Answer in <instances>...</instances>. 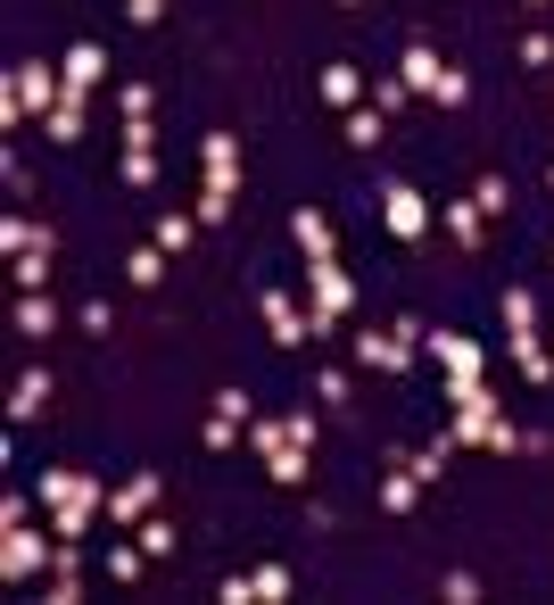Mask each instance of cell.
I'll use <instances>...</instances> for the list:
<instances>
[{
    "instance_id": "6da1fadb",
    "label": "cell",
    "mask_w": 554,
    "mask_h": 605,
    "mask_svg": "<svg viewBox=\"0 0 554 605\" xmlns=\"http://www.w3.org/2000/svg\"><path fill=\"white\" fill-rule=\"evenodd\" d=\"M42 506H50V530H58V539H83L92 523H108V481L50 465V473H42Z\"/></svg>"
},
{
    "instance_id": "7a4b0ae2",
    "label": "cell",
    "mask_w": 554,
    "mask_h": 605,
    "mask_svg": "<svg viewBox=\"0 0 554 605\" xmlns=\"http://www.w3.org/2000/svg\"><path fill=\"white\" fill-rule=\"evenodd\" d=\"M199 158H207V191H199V225H223V216H232V191H241V141H232V133H207L199 141Z\"/></svg>"
},
{
    "instance_id": "3957f363",
    "label": "cell",
    "mask_w": 554,
    "mask_h": 605,
    "mask_svg": "<svg viewBox=\"0 0 554 605\" xmlns=\"http://www.w3.org/2000/svg\"><path fill=\"white\" fill-rule=\"evenodd\" d=\"M397 76H406L423 100H439V109H463V100H472V76H463V67H439V50H430V42H406Z\"/></svg>"
},
{
    "instance_id": "277c9868",
    "label": "cell",
    "mask_w": 554,
    "mask_h": 605,
    "mask_svg": "<svg viewBox=\"0 0 554 605\" xmlns=\"http://www.w3.org/2000/svg\"><path fill=\"white\" fill-rule=\"evenodd\" d=\"M58 100H67V67H42V58H25L18 76H9V100H0V116H9V125H18L25 109H42V116H50Z\"/></svg>"
},
{
    "instance_id": "5b68a950",
    "label": "cell",
    "mask_w": 554,
    "mask_h": 605,
    "mask_svg": "<svg viewBox=\"0 0 554 605\" xmlns=\"http://www.w3.org/2000/svg\"><path fill=\"white\" fill-rule=\"evenodd\" d=\"M414 349H423V323L397 316L389 332H356V365H372V374H406Z\"/></svg>"
},
{
    "instance_id": "8992f818",
    "label": "cell",
    "mask_w": 554,
    "mask_h": 605,
    "mask_svg": "<svg viewBox=\"0 0 554 605\" xmlns=\"http://www.w3.org/2000/svg\"><path fill=\"white\" fill-rule=\"evenodd\" d=\"M42 564H58V530H50V539H42L34 523H9V530H0V572H9V581H34Z\"/></svg>"
},
{
    "instance_id": "52a82bcc",
    "label": "cell",
    "mask_w": 554,
    "mask_h": 605,
    "mask_svg": "<svg viewBox=\"0 0 554 605\" xmlns=\"http://www.w3.org/2000/svg\"><path fill=\"white\" fill-rule=\"evenodd\" d=\"M307 290H314V332H332L356 307V283L339 274V258H307Z\"/></svg>"
},
{
    "instance_id": "ba28073f",
    "label": "cell",
    "mask_w": 554,
    "mask_h": 605,
    "mask_svg": "<svg viewBox=\"0 0 554 605\" xmlns=\"http://www.w3.org/2000/svg\"><path fill=\"white\" fill-rule=\"evenodd\" d=\"M265 332H274V349H307V341H323V332H314V307H298L290 290H265Z\"/></svg>"
},
{
    "instance_id": "9c48e42d",
    "label": "cell",
    "mask_w": 554,
    "mask_h": 605,
    "mask_svg": "<svg viewBox=\"0 0 554 605\" xmlns=\"http://www.w3.org/2000/svg\"><path fill=\"white\" fill-rule=\"evenodd\" d=\"M381 225L397 232V241H423V232H430L423 191H414V183H389V191H381Z\"/></svg>"
},
{
    "instance_id": "30bf717a",
    "label": "cell",
    "mask_w": 554,
    "mask_h": 605,
    "mask_svg": "<svg viewBox=\"0 0 554 605\" xmlns=\"http://www.w3.org/2000/svg\"><path fill=\"white\" fill-rule=\"evenodd\" d=\"M149 498H158V473H132L125 490H108V530H132L149 514Z\"/></svg>"
},
{
    "instance_id": "8fae6325",
    "label": "cell",
    "mask_w": 554,
    "mask_h": 605,
    "mask_svg": "<svg viewBox=\"0 0 554 605\" xmlns=\"http://www.w3.org/2000/svg\"><path fill=\"white\" fill-rule=\"evenodd\" d=\"M423 349L447 365V374H481V349L463 341V332H423Z\"/></svg>"
},
{
    "instance_id": "7c38bea8",
    "label": "cell",
    "mask_w": 554,
    "mask_h": 605,
    "mask_svg": "<svg viewBox=\"0 0 554 605\" xmlns=\"http://www.w3.org/2000/svg\"><path fill=\"white\" fill-rule=\"evenodd\" d=\"M100 76H108L100 42H74V50H67V92H100Z\"/></svg>"
},
{
    "instance_id": "4fadbf2b",
    "label": "cell",
    "mask_w": 554,
    "mask_h": 605,
    "mask_svg": "<svg viewBox=\"0 0 554 605\" xmlns=\"http://www.w3.org/2000/svg\"><path fill=\"white\" fill-rule=\"evenodd\" d=\"M439 225L455 232L463 249H481V225H488V208H481V199H447V208H439Z\"/></svg>"
},
{
    "instance_id": "5bb4252c",
    "label": "cell",
    "mask_w": 554,
    "mask_h": 605,
    "mask_svg": "<svg viewBox=\"0 0 554 605\" xmlns=\"http://www.w3.org/2000/svg\"><path fill=\"white\" fill-rule=\"evenodd\" d=\"M290 241L307 249V258H332V216H323V208H298L290 216Z\"/></svg>"
},
{
    "instance_id": "9a60e30c",
    "label": "cell",
    "mask_w": 554,
    "mask_h": 605,
    "mask_svg": "<svg viewBox=\"0 0 554 605\" xmlns=\"http://www.w3.org/2000/svg\"><path fill=\"white\" fill-rule=\"evenodd\" d=\"M18 332H25V341H50V332H58L50 290H25V299H18Z\"/></svg>"
},
{
    "instance_id": "2e32d148",
    "label": "cell",
    "mask_w": 554,
    "mask_h": 605,
    "mask_svg": "<svg viewBox=\"0 0 554 605\" xmlns=\"http://www.w3.org/2000/svg\"><path fill=\"white\" fill-rule=\"evenodd\" d=\"M505 341H513V365H521L530 381H554V349L538 341V332H505Z\"/></svg>"
},
{
    "instance_id": "e0dca14e",
    "label": "cell",
    "mask_w": 554,
    "mask_h": 605,
    "mask_svg": "<svg viewBox=\"0 0 554 605\" xmlns=\"http://www.w3.org/2000/svg\"><path fill=\"white\" fill-rule=\"evenodd\" d=\"M50 407V374H18V398H9V423H34Z\"/></svg>"
},
{
    "instance_id": "ac0fdd59",
    "label": "cell",
    "mask_w": 554,
    "mask_h": 605,
    "mask_svg": "<svg viewBox=\"0 0 554 605\" xmlns=\"http://www.w3.org/2000/svg\"><path fill=\"white\" fill-rule=\"evenodd\" d=\"M414 498H423V473H414V465H397V473L381 481V514H414Z\"/></svg>"
},
{
    "instance_id": "d6986e66",
    "label": "cell",
    "mask_w": 554,
    "mask_h": 605,
    "mask_svg": "<svg viewBox=\"0 0 554 605\" xmlns=\"http://www.w3.org/2000/svg\"><path fill=\"white\" fill-rule=\"evenodd\" d=\"M339 133H348L356 150H381V141H389V109H348V125H339Z\"/></svg>"
},
{
    "instance_id": "ffe728a7",
    "label": "cell",
    "mask_w": 554,
    "mask_h": 605,
    "mask_svg": "<svg viewBox=\"0 0 554 605\" xmlns=\"http://www.w3.org/2000/svg\"><path fill=\"white\" fill-rule=\"evenodd\" d=\"M265 473H274L281 490H298V481H307V440H281V448L265 456Z\"/></svg>"
},
{
    "instance_id": "44dd1931",
    "label": "cell",
    "mask_w": 554,
    "mask_h": 605,
    "mask_svg": "<svg viewBox=\"0 0 554 605\" xmlns=\"http://www.w3.org/2000/svg\"><path fill=\"white\" fill-rule=\"evenodd\" d=\"M323 100H332V109H356V100H365V76H356V67H323Z\"/></svg>"
},
{
    "instance_id": "7402d4cb",
    "label": "cell",
    "mask_w": 554,
    "mask_h": 605,
    "mask_svg": "<svg viewBox=\"0 0 554 605\" xmlns=\"http://www.w3.org/2000/svg\"><path fill=\"white\" fill-rule=\"evenodd\" d=\"M83 100H92V92H67L50 109V141H83Z\"/></svg>"
},
{
    "instance_id": "603a6c76",
    "label": "cell",
    "mask_w": 554,
    "mask_h": 605,
    "mask_svg": "<svg viewBox=\"0 0 554 605\" xmlns=\"http://www.w3.org/2000/svg\"><path fill=\"white\" fill-rule=\"evenodd\" d=\"M191 232H199V216L166 208V216H158V232H149V241H158V249H166V258H174V249H191Z\"/></svg>"
},
{
    "instance_id": "cb8c5ba5",
    "label": "cell",
    "mask_w": 554,
    "mask_h": 605,
    "mask_svg": "<svg viewBox=\"0 0 554 605\" xmlns=\"http://www.w3.org/2000/svg\"><path fill=\"white\" fill-rule=\"evenodd\" d=\"M125 274H132V283H166V249H158V241H149V249H132V258H125Z\"/></svg>"
},
{
    "instance_id": "d4e9b609",
    "label": "cell",
    "mask_w": 554,
    "mask_h": 605,
    "mask_svg": "<svg viewBox=\"0 0 554 605\" xmlns=\"http://www.w3.org/2000/svg\"><path fill=\"white\" fill-rule=\"evenodd\" d=\"M505 323H513V332H538V299L521 283H505Z\"/></svg>"
},
{
    "instance_id": "484cf974",
    "label": "cell",
    "mask_w": 554,
    "mask_h": 605,
    "mask_svg": "<svg viewBox=\"0 0 554 605\" xmlns=\"http://www.w3.org/2000/svg\"><path fill=\"white\" fill-rule=\"evenodd\" d=\"M290 564H257V605H281V597H290Z\"/></svg>"
},
{
    "instance_id": "4316f807",
    "label": "cell",
    "mask_w": 554,
    "mask_h": 605,
    "mask_svg": "<svg viewBox=\"0 0 554 605\" xmlns=\"http://www.w3.org/2000/svg\"><path fill=\"white\" fill-rule=\"evenodd\" d=\"M414 100V83L397 76V67H389V76H372V109H406Z\"/></svg>"
},
{
    "instance_id": "83f0119b",
    "label": "cell",
    "mask_w": 554,
    "mask_h": 605,
    "mask_svg": "<svg viewBox=\"0 0 554 605\" xmlns=\"http://www.w3.org/2000/svg\"><path fill=\"white\" fill-rule=\"evenodd\" d=\"M50 258H58V249H25V258H18V290H42V283H50Z\"/></svg>"
},
{
    "instance_id": "f1b7e54d",
    "label": "cell",
    "mask_w": 554,
    "mask_h": 605,
    "mask_svg": "<svg viewBox=\"0 0 554 605\" xmlns=\"http://www.w3.org/2000/svg\"><path fill=\"white\" fill-rule=\"evenodd\" d=\"M141 564H149V548H141V539H132V548L116 539V548H108V572H116V581H141Z\"/></svg>"
},
{
    "instance_id": "f546056e",
    "label": "cell",
    "mask_w": 554,
    "mask_h": 605,
    "mask_svg": "<svg viewBox=\"0 0 554 605\" xmlns=\"http://www.w3.org/2000/svg\"><path fill=\"white\" fill-rule=\"evenodd\" d=\"M216 597H223V605H257V572H223Z\"/></svg>"
},
{
    "instance_id": "4dcf8cb0",
    "label": "cell",
    "mask_w": 554,
    "mask_h": 605,
    "mask_svg": "<svg viewBox=\"0 0 554 605\" xmlns=\"http://www.w3.org/2000/svg\"><path fill=\"white\" fill-rule=\"evenodd\" d=\"M472 199H481L488 216H505V199H513V183H505V174H481V183H472Z\"/></svg>"
},
{
    "instance_id": "1f68e13d",
    "label": "cell",
    "mask_w": 554,
    "mask_h": 605,
    "mask_svg": "<svg viewBox=\"0 0 554 605\" xmlns=\"http://www.w3.org/2000/svg\"><path fill=\"white\" fill-rule=\"evenodd\" d=\"M314 398H323V407H348V374H339V365H323V374H314Z\"/></svg>"
},
{
    "instance_id": "d6a6232c",
    "label": "cell",
    "mask_w": 554,
    "mask_h": 605,
    "mask_svg": "<svg viewBox=\"0 0 554 605\" xmlns=\"http://www.w3.org/2000/svg\"><path fill=\"white\" fill-rule=\"evenodd\" d=\"M439 597H447V605H481V581H472V572H447Z\"/></svg>"
},
{
    "instance_id": "836d02e7",
    "label": "cell",
    "mask_w": 554,
    "mask_h": 605,
    "mask_svg": "<svg viewBox=\"0 0 554 605\" xmlns=\"http://www.w3.org/2000/svg\"><path fill=\"white\" fill-rule=\"evenodd\" d=\"M132 530H141V548H149V556H174V523H149V514H141Z\"/></svg>"
},
{
    "instance_id": "e575fe53",
    "label": "cell",
    "mask_w": 554,
    "mask_h": 605,
    "mask_svg": "<svg viewBox=\"0 0 554 605\" xmlns=\"http://www.w3.org/2000/svg\"><path fill=\"white\" fill-rule=\"evenodd\" d=\"M199 440H207V448L223 456V448H232V440H241V423H232V415H207V432H199Z\"/></svg>"
},
{
    "instance_id": "d590c367",
    "label": "cell",
    "mask_w": 554,
    "mask_h": 605,
    "mask_svg": "<svg viewBox=\"0 0 554 605\" xmlns=\"http://www.w3.org/2000/svg\"><path fill=\"white\" fill-rule=\"evenodd\" d=\"M116 109H125V116H149V109H158V92H149V83H125V92H116Z\"/></svg>"
},
{
    "instance_id": "8d00e7d4",
    "label": "cell",
    "mask_w": 554,
    "mask_h": 605,
    "mask_svg": "<svg viewBox=\"0 0 554 605\" xmlns=\"http://www.w3.org/2000/svg\"><path fill=\"white\" fill-rule=\"evenodd\" d=\"M125 183H158V150H125Z\"/></svg>"
},
{
    "instance_id": "74e56055",
    "label": "cell",
    "mask_w": 554,
    "mask_h": 605,
    "mask_svg": "<svg viewBox=\"0 0 554 605\" xmlns=\"http://www.w3.org/2000/svg\"><path fill=\"white\" fill-rule=\"evenodd\" d=\"M125 150H158V125L149 116H125Z\"/></svg>"
},
{
    "instance_id": "f35d334b",
    "label": "cell",
    "mask_w": 554,
    "mask_h": 605,
    "mask_svg": "<svg viewBox=\"0 0 554 605\" xmlns=\"http://www.w3.org/2000/svg\"><path fill=\"white\" fill-rule=\"evenodd\" d=\"M521 67H554V42L546 34H521Z\"/></svg>"
},
{
    "instance_id": "ab89813d",
    "label": "cell",
    "mask_w": 554,
    "mask_h": 605,
    "mask_svg": "<svg viewBox=\"0 0 554 605\" xmlns=\"http://www.w3.org/2000/svg\"><path fill=\"white\" fill-rule=\"evenodd\" d=\"M125 18L132 25H158V18H166V0H125Z\"/></svg>"
},
{
    "instance_id": "60d3db41",
    "label": "cell",
    "mask_w": 554,
    "mask_h": 605,
    "mask_svg": "<svg viewBox=\"0 0 554 605\" xmlns=\"http://www.w3.org/2000/svg\"><path fill=\"white\" fill-rule=\"evenodd\" d=\"M339 9H365V0H339Z\"/></svg>"
},
{
    "instance_id": "b9f144b4",
    "label": "cell",
    "mask_w": 554,
    "mask_h": 605,
    "mask_svg": "<svg viewBox=\"0 0 554 605\" xmlns=\"http://www.w3.org/2000/svg\"><path fill=\"white\" fill-rule=\"evenodd\" d=\"M530 9H546V0H530Z\"/></svg>"
},
{
    "instance_id": "7bdbcfd3",
    "label": "cell",
    "mask_w": 554,
    "mask_h": 605,
    "mask_svg": "<svg viewBox=\"0 0 554 605\" xmlns=\"http://www.w3.org/2000/svg\"><path fill=\"white\" fill-rule=\"evenodd\" d=\"M546 183H554V167H546Z\"/></svg>"
}]
</instances>
